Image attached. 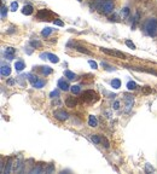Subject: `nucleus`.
Here are the masks:
<instances>
[{"mask_svg": "<svg viewBox=\"0 0 157 174\" xmlns=\"http://www.w3.org/2000/svg\"><path fill=\"white\" fill-rule=\"evenodd\" d=\"M100 51L104 52V53H106V55H110V56H114V57H117V58H122V59H126V57H127L124 53L120 52V51H115V50H109V48L102 47Z\"/></svg>", "mask_w": 157, "mask_h": 174, "instance_id": "obj_3", "label": "nucleus"}, {"mask_svg": "<svg viewBox=\"0 0 157 174\" xmlns=\"http://www.w3.org/2000/svg\"><path fill=\"white\" fill-rule=\"evenodd\" d=\"M111 87H112L114 89H119V88L121 87V81H120L119 79H114V80L111 81Z\"/></svg>", "mask_w": 157, "mask_h": 174, "instance_id": "obj_14", "label": "nucleus"}, {"mask_svg": "<svg viewBox=\"0 0 157 174\" xmlns=\"http://www.w3.org/2000/svg\"><path fill=\"white\" fill-rule=\"evenodd\" d=\"M76 50L78 51V52H82V53H86V55H91V51L86 50V48L82 47V46H76Z\"/></svg>", "mask_w": 157, "mask_h": 174, "instance_id": "obj_22", "label": "nucleus"}, {"mask_svg": "<svg viewBox=\"0 0 157 174\" xmlns=\"http://www.w3.org/2000/svg\"><path fill=\"white\" fill-rule=\"evenodd\" d=\"M41 73L44 74V75H50V74H52V68H50V67H41Z\"/></svg>", "mask_w": 157, "mask_h": 174, "instance_id": "obj_17", "label": "nucleus"}, {"mask_svg": "<svg viewBox=\"0 0 157 174\" xmlns=\"http://www.w3.org/2000/svg\"><path fill=\"white\" fill-rule=\"evenodd\" d=\"M0 73H1V76H3V77L8 76L10 74H11V67H10L8 64L3 63V64H1V68H0Z\"/></svg>", "mask_w": 157, "mask_h": 174, "instance_id": "obj_6", "label": "nucleus"}, {"mask_svg": "<svg viewBox=\"0 0 157 174\" xmlns=\"http://www.w3.org/2000/svg\"><path fill=\"white\" fill-rule=\"evenodd\" d=\"M58 87H59L62 91H68V89H70L69 84H68L66 81H64V79H61L59 81H58Z\"/></svg>", "mask_w": 157, "mask_h": 174, "instance_id": "obj_8", "label": "nucleus"}, {"mask_svg": "<svg viewBox=\"0 0 157 174\" xmlns=\"http://www.w3.org/2000/svg\"><path fill=\"white\" fill-rule=\"evenodd\" d=\"M33 86H34L35 88H41V87H44V86H45V81H42V80H37Z\"/></svg>", "mask_w": 157, "mask_h": 174, "instance_id": "obj_23", "label": "nucleus"}, {"mask_svg": "<svg viewBox=\"0 0 157 174\" xmlns=\"http://www.w3.org/2000/svg\"><path fill=\"white\" fill-rule=\"evenodd\" d=\"M64 75H65V77H68V80H75L76 79V74H74L70 70H66L64 73Z\"/></svg>", "mask_w": 157, "mask_h": 174, "instance_id": "obj_16", "label": "nucleus"}, {"mask_svg": "<svg viewBox=\"0 0 157 174\" xmlns=\"http://www.w3.org/2000/svg\"><path fill=\"white\" fill-rule=\"evenodd\" d=\"M136 87H138V86H136V84L134 82V81H129V82L127 84V88H128V89H135Z\"/></svg>", "mask_w": 157, "mask_h": 174, "instance_id": "obj_25", "label": "nucleus"}, {"mask_svg": "<svg viewBox=\"0 0 157 174\" xmlns=\"http://www.w3.org/2000/svg\"><path fill=\"white\" fill-rule=\"evenodd\" d=\"M70 91H71L73 94H78V93H80V91H81V88H80V86L74 85V86H70Z\"/></svg>", "mask_w": 157, "mask_h": 174, "instance_id": "obj_18", "label": "nucleus"}, {"mask_svg": "<svg viewBox=\"0 0 157 174\" xmlns=\"http://www.w3.org/2000/svg\"><path fill=\"white\" fill-rule=\"evenodd\" d=\"M17 9H18V4H17V1H12L11 5H10V10H11V11H13V12H16V11H17Z\"/></svg>", "mask_w": 157, "mask_h": 174, "instance_id": "obj_24", "label": "nucleus"}, {"mask_svg": "<svg viewBox=\"0 0 157 174\" xmlns=\"http://www.w3.org/2000/svg\"><path fill=\"white\" fill-rule=\"evenodd\" d=\"M54 96H56V97L58 96V92H57V91H53V92H52V93H51V98H54Z\"/></svg>", "mask_w": 157, "mask_h": 174, "instance_id": "obj_39", "label": "nucleus"}, {"mask_svg": "<svg viewBox=\"0 0 157 174\" xmlns=\"http://www.w3.org/2000/svg\"><path fill=\"white\" fill-rule=\"evenodd\" d=\"M51 33H52V29H51L50 27H46V28H44V29H42L41 35H42V36H48Z\"/></svg>", "mask_w": 157, "mask_h": 174, "instance_id": "obj_20", "label": "nucleus"}, {"mask_svg": "<svg viewBox=\"0 0 157 174\" xmlns=\"http://www.w3.org/2000/svg\"><path fill=\"white\" fill-rule=\"evenodd\" d=\"M7 16V7L3 4L1 5V18H5Z\"/></svg>", "mask_w": 157, "mask_h": 174, "instance_id": "obj_26", "label": "nucleus"}, {"mask_svg": "<svg viewBox=\"0 0 157 174\" xmlns=\"http://www.w3.org/2000/svg\"><path fill=\"white\" fill-rule=\"evenodd\" d=\"M65 104H66V107H69V108H74V107L76 105V102H75L73 98H68V99L65 100Z\"/></svg>", "mask_w": 157, "mask_h": 174, "instance_id": "obj_19", "label": "nucleus"}, {"mask_svg": "<svg viewBox=\"0 0 157 174\" xmlns=\"http://www.w3.org/2000/svg\"><path fill=\"white\" fill-rule=\"evenodd\" d=\"M88 64L92 67V69H98V64L94 62V60H88Z\"/></svg>", "mask_w": 157, "mask_h": 174, "instance_id": "obj_33", "label": "nucleus"}, {"mask_svg": "<svg viewBox=\"0 0 157 174\" xmlns=\"http://www.w3.org/2000/svg\"><path fill=\"white\" fill-rule=\"evenodd\" d=\"M53 24L59 26V27H63V26H64V22L61 21V19H53Z\"/></svg>", "mask_w": 157, "mask_h": 174, "instance_id": "obj_31", "label": "nucleus"}, {"mask_svg": "<svg viewBox=\"0 0 157 174\" xmlns=\"http://www.w3.org/2000/svg\"><path fill=\"white\" fill-rule=\"evenodd\" d=\"M47 59L50 60L51 63H58V62H59V58H58V56H56L53 53H48L47 55Z\"/></svg>", "mask_w": 157, "mask_h": 174, "instance_id": "obj_12", "label": "nucleus"}, {"mask_svg": "<svg viewBox=\"0 0 157 174\" xmlns=\"http://www.w3.org/2000/svg\"><path fill=\"white\" fill-rule=\"evenodd\" d=\"M146 170H148V172H153V168H152V167H150L149 163H146Z\"/></svg>", "mask_w": 157, "mask_h": 174, "instance_id": "obj_36", "label": "nucleus"}, {"mask_svg": "<svg viewBox=\"0 0 157 174\" xmlns=\"http://www.w3.org/2000/svg\"><path fill=\"white\" fill-rule=\"evenodd\" d=\"M88 126L90 127H97L98 126V120L94 115H90L88 116Z\"/></svg>", "mask_w": 157, "mask_h": 174, "instance_id": "obj_9", "label": "nucleus"}, {"mask_svg": "<svg viewBox=\"0 0 157 174\" xmlns=\"http://www.w3.org/2000/svg\"><path fill=\"white\" fill-rule=\"evenodd\" d=\"M145 32L148 33V35L150 36H155L157 34V19L156 18H150L149 21H146L145 26H144Z\"/></svg>", "mask_w": 157, "mask_h": 174, "instance_id": "obj_1", "label": "nucleus"}, {"mask_svg": "<svg viewBox=\"0 0 157 174\" xmlns=\"http://www.w3.org/2000/svg\"><path fill=\"white\" fill-rule=\"evenodd\" d=\"M33 6L32 5H24V7H23V10H22V13L23 15H25V16H30L32 13H33Z\"/></svg>", "mask_w": 157, "mask_h": 174, "instance_id": "obj_11", "label": "nucleus"}, {"mask_svg": "<svg viewBox=\"0 0 157 174\" xmlns=\"http://www.w3.org/2000/svg\"><path fill=\"white\" fill-rule=\"evenodd\" d=\"M41 172H42L41 166H37L36 168H33V169L30 170V173H41Z\"/></svg>", "mask_w": 157, "mask_h": 174, "instance_id": "obj_32", "label": "nucleus"}, {"mask_svg": "<svg viewBox=\"0 0 157 174\" xmlns=\"http://www.w3.org/2000/svg\"><path fill=\"white\" fill-rule=\"evenodd\" d=\"M53 170H54V167H53V166L51 165V166L48 167V168H47V169H46L45 172H46V173H51V172H53Z\"/></svg>", "mask_w": 157, "mask_h": 174, "instance_id": "obj_34", "label": "nucleus"}, {"mask_svg": "<svg viewBox=\"0 0 157 174\" xmlns=\"http://www.w3.org/2000/svg\"><path fill=\"white\" fill-rule=\"evenodd\" d=\"M119 108H120V102H115V103H114V109L117 110Z\"/></svg>", "mask_w": 157, "mask_h": 174, "instance_id": "obj_35", "label": "nucleus"}, {"mask_svg": "<svg viewBox=\"0 0 157 174\" xmlns=\"http://www.w3.org/2000/svg\"><path fill=\"white\" fill-rule=\"evenodd\" d=\"M99 9L102 10V12L104 15H109L114 11V1L112 0H105V1L99 6Z\"/></svg>", "mask_w": 157, "mask_h": 174, "instance_id": "obj_2", "label": "nucleus"}, {"mask_svg": "<svg viewBox=\"0 0 157 174\" xmlns=\"http://www.w3.org/2000/svg\"><path fill=\"white\" fill-rule=\"evenodd\" d=\"M28 76H29L28 79H29V81H30V84H32V85H34V84L36 82V81L39 80V79H37L36 76H34V75H32V74H29Z\"/></svg>", "mask_w": 157, "mask_h": 174, "instance_id": "obj_27", "label": "nucleus"}, {"mask_svg": "<svg viewBox=\"0 0 157 174\" xmlns=\"http://www.w3.org/2000/svg\"><path fill=\"white\" fill-rule=\"evenodd\" d=\"M91 140L94 143V144H100V143H102V137H99L98 134H92L91 136Z\"/></svg>", "mask_w": 157, "mask_h": 174, "instance_id": "obj_15", "label": "nucleus"}, {"mask_svg": "<svg viewBox=\"0 0 157 174\" xmlns=\"http://www.w3.org/2000/svg\"><path fill=\"white\" fill-rule=\"evenodd\" d=\"M15 52H16V50L13 47H6L5 48V57L8 59V60H11L13 59L15 57Z\"/></svg>", "mask_w": 157, "mask_h": 174, "instance_id": "obj_7", "label": "nucleus"}, {"mask_svg": "<svg viewBox=\"0 0 157 174\" xmlns=\"http://www.w3.org/2000/svg\"><path fill=\"white\" fill-rule=\"evenodd\" d=\"M30 45H32L33 47H35V48H40L42 44H41L40 41H39V40H32V41H30Z\"/></svg>", "mask_w": 157, "mask_h": 174, "instance_id": "obj_21", "label": "nucleus"}, {"mask_svg": "<svg viewBox=\"0 0 157 174\" xmlns=\"http://www.w3.org/2000/svg\"><path fill=\"white\" fill-rule=\"evenodd\" d=\"M47 55L48 53H40V58L41 59H47Z\"/></svg>", "mask_w": 157, "mask_h": 174, "instance_id": "obj_38", "label": "nucleus"}, {"mask_svg": "<svg viewBox=\"0 0 157 174\" xmlns=\"http://www.w3.org/2000/svg\"><path fill=\"white\" fill-rule=\"evenodd\" d=\"M102 143H104V148H106V149H109L110 144H109V141H107V139H106L105 137H102Z\"/></svg>", "mask_w": 157, "mask_h": 174, "instance_id": "obj_30", "label": "nucleus"}, {"mask_svg": "<svg viewBox=\"0 0 157 174\" xmlns=\"http://www.w3.org/2000/svg\"><path fill=\"white\" fill-rule=\"evenodd\" d=\"M94 1H95V4H97V5H99V6H100V5L105 1V0H94Z\"/></svg>", "mask_w": 157, "mask_h": 174, "instance_id": "obj_37", "label": "nucleus"}, {"mask_svg": "<svg viewBox=\"0 0 157 174\" xmlns=\"http://www.w3.org/2000/svg\"><path fill=\"white\" fill-rule=\"evenodd\" d=\"M121 15H122V17H128V15H129V9H128V7H124V9H122V12H121Z\"/></svg>", "mask_w": 157, "mask_h": 174, "instance_id": "obj_28", "label": "nucleus"}, {"mask_svg": "<svg viewBox=\"0 0 157 174\" xmlns=\"http://www.w3.org/2000/svg\"><path fill=\"white\" fill-rule=\"evenodd\" d=\"M126 45L128 46L129 48H132V50H135V48H136V47H135V45H134V44L131 41V40H126Z\"/></svg>", "mask_w": 157, "mask_h": 174, "instance_id": "obj_29", "label": "nucleus"}, {"mask_svg": "<svg viewBox=\"0 0 157 174\" xmlns=\"http://www.w3.org/2000/svg\"><path fill=\"white\" fill-rule=\"evenodd\" d=\"M12 167H13V161L12 158H7V165H6V168L4 169V173L5 174H8L12 172Z\"/></svg>", "mask_w": 157, "mask_h": 174, "instance_id": "obj_10", "label": "nucleus"}, {"mask_svg": "<svg viewBox=\"0 0 157 174\" xmlns=\"http://www.w3.org/2000/svg\"><path fill=\"white\" fill-rule=\"evenodd\" d=\"M53 116L58 121H65V120H68V117H69V115H68L64 110H54L53 111Z\"/></svg>", "mask_w": 157, "mask_h": 174, "instance_id": "obj_4", "label": "nucleus"}, {"mask_svg": "<svg viewBox=\"0 0 157 174\" xmlns=\"http://www.w3.org/2000/svg\"><path fill=\"white\" fill-rule=\"evenodd\" d=\"M124 103H126V112H128V111L133 108V103H134L133 97L126 94V96H124Z\"/></svg>", "mask_w": 157, "mask_h": 174, "instance_id": "obj_5", "label": "nucleus"}, {"mask_svg": "<svg viewBox=\"0 0 157 174\" xmlns=\"http://www.w3.org/2000/svg\"><path fill=\"white\" fill-rule=\"evenodd\" d=\"M24 68H25V65H24V63L22 62V60H17V62L15 63V69L17 71H22Z\"/></svg>", "mask_w": 157, "mask_h": 174, "instance_id": "obj_13", "label": "nucleus"}]
</instances>
